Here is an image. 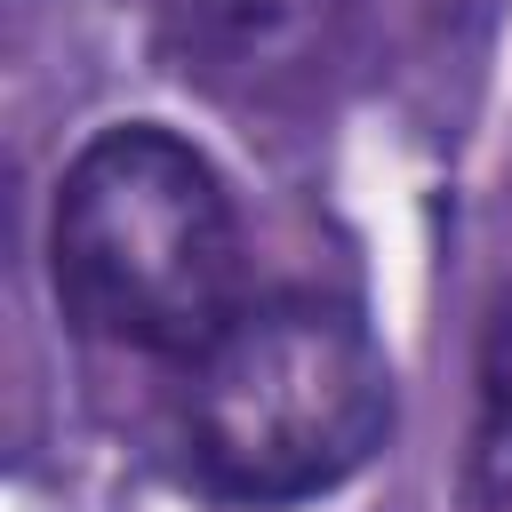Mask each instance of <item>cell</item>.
Listing matches in <instances>:
<instances>
[{
  "label": "cell",
  "instance_id": "7a4b0ae2",
  "mask_svg": "<svg viewBox=\"0 0 512 512\" xmlns=\"http://www.w3.org/2000/svg\"><path fill=\"white\" fill-rule=\"evenodd\" d=\"M192 464L232 504H296L352 480L392 432V368L360 312L320 296L240 304L184 384Z\"/></svg>",
  "mask_w": 512,
  "mask_h": 512
},
{
  "label": "cell",
  "instance_id": "6da1fadb",
  "mask_svg": "<svg viewBox=\"0 0 512 512\" xmlns=\"http://www.w3.org/2000/svg\"><path fill=\"white\" fill-rule=\"evenodd\" d=\"M48 264L64 312L136 352H200L240 312V216L168 128H104L56 192Z\"/></svg>",
  "mask_w": 512,
  "mask_h": 512
},
{
  "label": "cell",
  "instance_id": "277c9868",
  "mask_svg": "<svg viewBox=\"0 0 512 512\" xmlns=\"http://www.w3.org/2000/svg\"><path fill=\"white\" fill-rule=\"evenodd\" d=\"M480 472L512 488V312L488 328L480 352Z\"/></svg>",
  "mask_w": 512,
  "mask_h": 512
},
{
  "label": "cell",
  "instance_id": "3957f363",
  "mask_svg": "<svg viewBox=\"0 0 512 512\" xmlns=\"http://www.w3.org/2000/svg\"><path fill=\"white\" fill-rule=\"evenodd\" d=\"M344 0H160L184 80L232 104H280L312 88Z\"/></svg>",
  "mask_w": 512,
  "mask_h": 512
}]
</instances>
